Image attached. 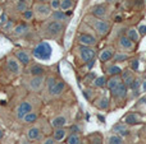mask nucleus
I'll use <instances>...</instances> for the list:
<instances>
[{"instance_id": "obj_1", "label": "nucleus", "mask_w": 146, "mask_h": 144, "mask_svg": "<svg viewBox=\"0 0 146 144\" xmlns=\"http://www.w3.org/2000/svg\"><path fill=\"white\" fill-rule=\"evenodd\" d=\"M66 29V23L56 22L49 18L48 20H42L40 26V35L46 40H58Z\"/></svg>"}, {"instance_id": "obj_2", "label": "nucleus", "mask_w": 146, "mask_h": 144, "mask_svg": "<svg viewBox=\"0 0 146 144\" xmlns=\"http://www.w3.org/2000/svg\"><path fill=\"white\" fill-rule=\"evenodd\" d=\"M83 22L95 32L96 37H105L111 29L110 22L106 19H101V18H96L91 14H87L83 18Z\"/></svg>"}, {"instance_id": "obj_3", "label": "nucleus", "mask_w": 146, "mask_h": 144, "mask_svg": "<svg viewBox=\"0 0 146 144\" xmlns=\"http://www.w3.org/2000/svg\"><path fill=\"white\" fill-rule=\"evenodd\" d=\"M74 55H76V58H77L78 63L82 64V65H86L88 61L95 60V58H96V50H95V47L78 45L77 47L74 48Z\"/></svg>"}, {"instance_id": "obj_4", "label": "nucleus", "mask_w": 146, "mask_h": 144, "mask_svg": "<svg viewBox=\"0 0 146 144\" xmlns=\"http://www.w3.org/2000/svg\"><path fill=\"white\" fill-rule=\"evenodd\" d=\"M32 56L35 59L38 60H49L51 58V54H53V48H51L50 43L49 42H40L38 45H36L32 48Z\"/></svg>"}, {"instance_id": "obj_5", "label": "nucleus", "mask_w": 146, "mask_h": 144, "mask_svg": "<svg viewBox=\"0 0 146 144\" xmlns=\"http://www.w3.org/2000/svg\"><path fill=\"white\" fill-rule=\"evenodd\" d=\"M33 12H35V18H37L38 20H45L50 17L51 14V8L49 5V3H33L32 7Z\"/></svg>"}, {"instance_id": "obj_6", "label": "nucleus", "mask_w": 146, "mask_h": 144, "mask_svg": "<svg viewBox=\"0 0 146 144\" xmlns=\"http://www.w3.org/2000/svg\"><path fill=\"white\" fill-rule=\"evenodd\" d=\"M76 41H77L78 45L90 46V47H95L98 45L96 35H92L90 32H85V31H78L77 36H76Z\"/></svg>"}, {"instance_id": "obj_7", "label": "nucleus", "mask_w": 146, "mask_h": 144, "mask_svg": "<svg viewBox=\"0 0 146 144\" xmlns=\"http://www.w3.org/2000/svg\"><path fill=\"white\" fill-rule=\"evenodd\" d=\"M117 47H118L119 51L126 54H132L136 51V43L132 40H129L126 35H122L118 37L117 40Z\"/></svg>"}, {"instance_id": "obj_8", "label": "nucleus", "mask_w": 146, "mask_h": 144, "mask_svg": "<svg viewBox=\"0 0 146 144\" xmlns=\"http://www.w3.org/2000/svg\"><path fill=\"white\" fill-rule=\"evenodd\" d=\"M90 14L96 18H101V19H106L109 17V5L108 3L105 4H98L90 8Z\"/></svg>"}, {"instance_id": "obj_9", "label": "nucleus", "mask_w": 146, "mask_h": 144, "mask_svg": "<svg viewBox=\"0 0 146 144\" xmlns=\"http://www.w3.org/2000/svg\"><path fill=\"white\" fill-rule=\"evenodd\" d=\"M13 55L15 56L19 64L22 66H28L32 61V54L28 50H23V48H18V50H14Z\"/></svg>"}, {"instance_id": "obj_10", "label": "nucleus", "mask_w": 146, "mask_h": 144, "mask_svg": "<svg viewBox=\"0 0 146 144\" xmlns=\"http://www.w3.org/2000/svg\"><path fill=\"white\" fill-rule=\"evenodd\" d=\"M46 81V77L45 75H38V77H31L28 79L27 84H28V88L31 89L32 92H38L41 91V88L44 87Z\"/></svg>"}, {"instance_id": "obj_11", "label": "nucleus", "mask_w": 146, "mask_h": 144, "mask_svg": "<svg viewBox=\"0 0 146 144\" xmlns=\"http://www.w3.org/2000/svg\"><path fill=\"white\" fill-rule=\"evenodd\" d=\"M31 111H33V105L30 101H22L15 109V117L18 120H22L23 116Z\"/></svg>"}, {"instance_id": "obj_12", "label": "nucleus", "mask_w": 146, "mask_h": 144, "mask_svg": "<svg viewBox=\"0 0 146 144\" xmlns=\"http://www.w3.org/2000/svg\"><path fill=\"white\" fill-rule=\"evenodd\" d=\"M110 94H111V97H114V98L124 101V99L127 98V94H128V87H127L126 84L123 83V81H122L113 91H110Z\"/></svg>"}, {"instance_id": "obj_13", "label": "nucleus", "mask_w": 146, "mask_h": 144, "mask_svg": "<svg viewBox=\"0 0 146 144\" xmlns=\"http://www.w3.org/2000/svg\"><path fill=\"white\" fill-rule=\"evenodd\" d=\"M7 69L13 75L21 74V64H19V61L15 59L14 55H10L7 58Z\"/></svg>"}, {"instance_id": "obj_14", "label": "nucleus", "mask_w": 146, "mask_h": 144, "mask_svg": "<svg viewBox=\"0 0 146 144\" xmlns=\"http://www.w3.org/2000/svg\"><path fill=\"white\" fill-rule=\"evenodd\" d=\"M115 52H117V50L113 46H106V47H104L103 50L99 52V60H100V63H103V64L109 63V61L113 59Z\"/></svg>"}, {"instance_id": "obj_15", "label": "nucleus", "mask_w": 146, "mask_h": 144, "mask_svg": "<svg viewBox=\"0 0 146 144\" xmlns=\"http://www.w3.org/2000/svg\"><path fill=\"white\" fill-rule=\"evenodd\" d=\"M66 87H67L66 82L62 81V79H58V81H56V83L54 84V86L51 87L48 92H49V94H50L51 97H59V96H62V94H63L64 91H66Z\"/></svg>"}, {"instance_id": "obj_16", "label": "nucleus", "mask_w": 146, "mask_h": 144, "mask_svg": "<svg viewBox=\"0 0 146 144\" xmlns=\"http://www.w3.org/2000/svg\"><path fill=\"white\" fill-rule=\"evenodd\" d=\"M72 12H64V10H53L50 14V19L56 20V22H62V23H67L69 20V17H71Z\"/></svg>"}, {"instance_id": "obj_17", "label": "nucleus", "mask_w": 146, "mask_h": 144, "mask_svg": "<svg viewBox=\"0 0 146 144\" xmlns=\"http://www.w3.org/2000/svg\"><path fill=\"white\" fill-rule=\"evenodd\" d=\"M26 137L30 142H36V140H40L42 137V130L37 126V125H32L31 128H28L27 132H26Z\"/></svg>"}, {"instance_id": "obj_18", "label": "nucleus", "mask_w": 146, "mask_h": 144, "mask_svg": "<svg viewBox=\"0 0 146 144\" xmlns=\"http://www.w3.org/2000/svg\"><path fill=\"white\" fill-rule=\"evenodd\" d=\"M27 73L30 74V77H38V75H45L46 69L45 66L40 65V64H30L27 66Z\"/></svg>"}, {"instance_id": "obj_19", "label": "nucleus", "mask_w": 146, "mask_h": 144, "mask_svg": "<svg viewBox=\"0 0 146 144\" xmlns=\"http://www.w3.org/2000/svg\"><path fill=\"white\" fill-rule=\"evenodd\" d=\"M111 130H113L114 134H118V135H121V137H127V135H129L128 125H127L126 122H118V124L114 125Z\"/></svg>"}, {"instance_id": "obj_20", "label": "nucleus", "mask_w": 146, "mask_h": 144, "mask_svg": "<svg viewBox=\"0 0 146 144\" xmlns=\"http://www.w3.org/2000/svg\"><path fill=\"white\" fill-rule=\"evenodd\" d=\"M121 78H122V81H123V83L129 88V87H131V84L133 83V81H135V78H136V77H135L133 71H132L131 69H126V70H122Z\"/></svg>"}, {"instance_id": "obj_21", "label": "nucleus", "mask_w": 146, "mask_h": 144, "mask_svg": "<svg viewBox=\"0 0 146 144\" xmlns=\"http://www.w3.org/2000/svg\"><path fill=\"white\" fill-rule=\"evenodd\" d=\"M51 126L53 129H56V128H66V125L68 124V119L64 115H56L55 117L51 119Z\"/></svg>"}, {"instance_id": "obj_22", "label": "nucleus", "mask_w": 146, "mask_h": 144, "mask_svg": "<svg viewBox=\"0 0 146 144\" xmlns=\"http://www.w3.org/2000/svg\"><path fill=\"white\" fill-rule=\"evenodd\" d=\"M68 133L69 129H67V128H56V129H54L51 137L55 139V142H62V140H64L68 137Z\"/></svg>"}, {"instance_id": "obj_23", "label": "nucleus", "mask_w": 146, "mask_h": 144, "mask_svg": "<svg viewBox=\"0 0 146 144\" xmlns=\"http://www.w3.org/2000/svg\"><path fill=\"white\" fill-rule=\"evenodd\" d=\"M109 105H110V101H109V98L106 96L98 97V98L94 101V106H95L96 109L101 110V111H104V110H108L109 109Z\"/></svg>"}, {"instance_id": "obj_24", "label": "nucleus", "mask_w": 146, "mask_h": 144, "mask_svg": "<svg viewBox=\"0 0 146 144\" xmlns=\"http://www.w3.org/2000/svg\"><path fill=\"white\" fill-rule=\"evenodd\" d=\"M105 73L108 74L109 77L121 75V73H122V69H121V66H118V65H117V64L111 63V64H109V65H106V68H105Z\"/></svg>"}, {"instance_id": "obj_25", "label": "nucleus", "mask_w": 146, "mask_h": 144, "mask_svg": "<svg viewBox=\"0 0 146 144\" xmlns=\"http://www.w3.org/2000/svg\"><path fill=\"white\" fill-rule=\"evenodd\" d=\"M28 26L26 22H22V23H18V24L14 26V29H13V36L14 37H19V36H23L26 33V31H27Z\"/></svg>"}, {"instance_id": "obj_26", "label": "nucleus", "mask_w": 146, "mask_h": 144, "mask_svg": "<svg viewBox=\"0 0 146 144\" xmlns=\"http://www.w3.org/2000/svg\"><path fill=\"white\" fill-rule=\"evenodd\" d=\"M37 120H38V112L31 111V112H28L27 115H25V116H23L22 121L25 122V124H27V125H32V124H35Z\"/></svg>"}, {"instance_id": "obj_27", "label": "nucleus", "mask_w": 146, "mask_h": 144, "mask_svg": "<svg viewBox=\"0 0 146 144\" xmlns=\"http://www.w3.org/2000/svg\"><path fill=\"white\" fill-rule=\"evenodd\" d=\"M122 82V78L121 75H114V77H109V79L106 81V88L109 89V91H113L114 88H115L117 86H118L119 83Z\"/></svg>"}, {"instance_id": "obj_28", "label": "nucleus", "mask_w": 146, "mask_h": 144, "mask_svg": "<svg viewBox=\"0 0 146 144\" xmlns=\"http://www.w3.org/2000/svg\"><path fill=\"white\" fill-rule=\"evenodd\" d=\"M128 59H129V54L122 52V51H117V52L114 54L111 61H113L114 64H119V63H124V61H127Z\"/></svg>"}, {"instance_id": "obj_29", "label": "nucleus", "mask_w": 146, "mask_h": 144, "mask_svg": "<svg viewBox=\"0 0 146 144\" xmlns=\"http://www.w3.org/2000/svg\"><path fill=\"white\" fill-rule=\"evenodd\" d=\"M126 36L129 38V40H132L135 43H137L140 41V35H139V31H137V28L135 27H131L128 28V29L126 31Z\"/></svg>"}, {"instance_id": "obj_30", "label": "nucleus", "mask_w": 146, "mask_h": 144, "mask_svg": "<svg viewBox=\"0 0 146 144\" xmlns=\"http://www.w3.org/2000/svg\"><path fill=\"white\" fill-rule=\"evenodd\" d=\"M66 144H82V137L80 135V133H71L67 137Z\"/></svg>"}, {"instance_id": "obj_31", "label": "nucleus", "mask_w": 146, "mask_h": 144, "mask_svg": "<svg viewBox=\"0 0 146 144\" xmlns=\"http://www.w3.org/2000/svg\"><path fill=\"white\" fill-rule=\"evenodd\" d=\"M124 122H126L127 125H137V124H140V119H139V116H137L135 112H129L128 115H126V117H124Z\"/></svg>"}, {"instance_id": "obj_32", "label": "nucleus", "mask_w": 146, "mask_h": 144, "mask_svg": "<svg viewBox=\"0 0 146 144\" xmlns=\"http://www.w3.org/2000/svg\"><path fill=\"white\" fill-rule=\"evenodd\" d=\"M88 144H103V135L100 133H92L88 135Z\"/></svg>"}, {"instance_id": "obj_33", "label": "nucleus", "mask_w": 146, "mask_h": 144, "mask_svg": "<svg viewBox=\"0 0 146 144\" xmlns=\"http://www.w3.org/2000/svg\"><path fill=\"white\" fill-rule=\"evenodd\" d=\"M106 81H108V78L104 75L96 77L92 82V87H95V88H104V87H106Z\"/></svg>"}, {"instance_id": "obj_34", "label": "nucleus", "mask_w": 146, "mask_h": 144, "mask_svg": "<svg viewBox=\"0 0 146 144\" xmlns=\"http://www.w3.org/2000/svg\"><path fill=\"white\" fill-rule=\"evenodd\" d=\"M74 5V0H60V10H64V12H71Z\"/></svg>"}, {"instance_id": "obj_35", "label": "nucleus", "mask_w": 146, "mask_h": 144, "mask_svg": "<svg viewBox=\"0 0 146 144\" xmlns=\"http://www.w3.org/2000/svg\"><path fill=\"white\" fill-rule=\"evenodd\" d=\"M106 144H124L123 137H121V135H118V134H113V135H110V137H108Z\"/></svg>"}, {"instance_id": "obj_36", "label": "nucleus", "mask_w": 146, "mask_h": 144, "mask_svg": "<svg viewBox=\"0 0 146 144\" xmlns=\"http://www.w3.org/2000/svg\"><path fill=\"white\" fill-rule=\"evenodd\" d=\"M141 79H139V78H135V81H133V83L131 84V91L133 92V96H137L139 94V92H140V88H141Z\"/></svg>"}, {"instance_id": "obj_37", "label": "nucleus", "mask_w": 146, "mask_h": 144, "mask_svg": "<svg viewBox=\"0 0 146 144\" xmlns=\"http://www.w3.org/2000/svg\"><path fill=\"white\" fill-rule=\"evenodd\" d=\"M22 18L26 20V22H31V20H33L35 19V12H33V9L28 8L27 10H25V12L22 13Z\"/></svg>"}, {"instance_id": "obj_38", "label": "nucleus", "mask_w": 146, "mask_h": 144, "mask_svg": "<svg viewBox=\"0 0 146 144\" xmlns=\"http://www.w3.org/2000/svg\"><path fill=\"white\" fill-rule=\"evenodd\" d=\"M13 29H14V20L8 19V22L3 26V31H4L5 33H9V32H13Z\"/></svg>"}, {"instance_id": "obj_39", "label": "nucleus", "mask_w": 146, "mask_h": 144, "mask_svg": "<svg viewBox=\"0 0 146 144\" xmlns=\"http://www.w3.org/2000/svg\"><path fill=\"white\" fill-rule=\"evenodd\" d=\"M15 9H17V12L23 13L25 10L28 9V4L26 1H17L15 3Z\"/></svg>"}, {"instance_id": "obj_40", "label": "nucleus", "mask_w": 146, "mask_h": 144, "mask_svg": "<svg viewBox=\"0 0 146 144\" xmlns=\"http://www.w3.org/2000/svg\"><path fill=\"white\" fill-rule=\"evenodd\" d=\"M56 81H58V79H56V77H54V75H50V77H48V78H46L45 84H46V88H48V91L54 86V84L56 83Z\"/></svg>"}, {"instance_id": "obj_41", "label": "nucleus", "mask_w": 146, "mask_h": 144, "mask_svg": "<svg viewBox=\"0 0 146 144\" xmlns=\"http://www.w3.org/2000/svg\"><path fill=\"white\" fill-rule=\"evenodd\" d=\"M139 65H140V60H139V59H132V60L129 61V69H131L132 71H137V70H139Z\"/></svg>"}, {"instance_id": "obj_42", "label": "nucleus", "mask_w": 146, "mask_h": 144, "mask_svg": "<svg viewBox=\"0 0 146 144\" xmlns=\"http://www.w3.org/2000/svg\"><path fill=\"white\" fill-rule=\"evenodd\" d=\"M51 10H59L60 9V0H49Z\"/></svg>"}, {"instance_id": "obj_43", "label": "nucleus", "mask_w": 146, "mask_h": 144, "mask_svg": "<svg viewBox=\"0 0 146 144\" xmlns=\"http://www.w3.org/2000/svg\"><path fill=\"white\" fill-rule=\"evenodd\" d=\"M96 78V75H95V73L94 71H91V73H88L87 75L85 77V79H83V82H85L86 84H88V83H91L92 84V82H94V79Z\"/></svg>"}, {"instance_id": "obj_44", "label": "nucleus", "mask_w": 146, "mask_h": 144, "mask_svg": "<svg viewBox=\"0 0 146 144\" xmlns=\"http://www.w3.org/2000/svg\"><path fill=\"white\" fill-rule=\"evenodd\" d=\"M92 94H94V92H92V89H90V88H86L85 91H83V96H85V98L87 99V101L92 99Z\"/></svg>"}, {"instance_id": "obj_45", "label": "nucleus", "mask_w": 146, "mask_h": 144, "mask_svg": "<svg viewBox=\"0 0 146 144\" xmlns=\"http://www.w3.org/2000/svg\"><path fill=\"white\" fill-rule=\"evenodd\" d=\"M137 31H139L140 37H144V36H146V24H140L139 27H137Z\"/></svg>"}, {"instance_id": "obj_46", "label": "nucleus", "mask_w": 146, "mask_h": 144, "mask_svg": "<svg viewBox=\"0 0 146 144\" xmlns=\"http://www.w3.org/2000/svg\"><path fill=\"white\" fill-rule=\"evenodd\" d=\"M41 144H56V142H55V139H54L53 137H46L45 139H42Z\"/></svg>"}, {"instance_id": "obj_47", "label": "nucleus", "mask_w": 146, "mask_h": 144, "mask_svg": "<svg viewBox=\"0 0 146 144\" xmlns=\"http://www.w3.org/2000/svg\"><path fill=\"white\" fill-rule=\"evenodd\" d=\"M7 22H8L7 13H1V14H0V26H4Z\"/></svg>"}, {"instance_id": "obj_48", "label": "nucleus", "mask_w": 146, "mask_h": 144, "mask_svg": "<svg viewBox=\"0 0 146 144\" xmlns=\"http://www.w3.org/2000/svg\"><path fill=\"white\" fill-rule=\"evenodd\" d=\"M19 144H31V143H30V140H28V139H25V138H22V139L19 140Z\"/></svg>"}, {"instance_id": "obj_49", "label": "nucleus", "mask_w": 146, "mask_h": 144, "mask_svg": "<svg viewBox=\"0 0 146 144\" xmlns=\"http://www.w3.org/2000/svg\"><path fill=\"white\" fill-rule=\"evenodd\" d=\"M142 91H144V92H146V79H145V81H142Z\"/></svg>"}, {"instance_id": "obj_50", "label": "nucleus", "mask_w": 146, "mask_h": 144, "mask_svg": "<svg viewBox=\"0 0 146 144\" xmlns=\"http://www.w3.org/2000/svg\"><path fill=\"white\" fill-rule=\"evenodd\" d=\"M3 137H4V130H3L1 128H0V140L3 139Z\"/></svg>"}, {"instance_id": "obj_51", "label": "nucleus", "mask_w": 146, "mask_h": 144, "mask_svg": "<svg viewBox=\"0 0 146 144\" xmlns=\"http://www.w3.org/2000/svg\"><path fill=\"white\" fill-rule=\"evenodd\" d=\"M118 1V0H105V3H108V4H111V3H115Z\"/></svg>"}, {"instance_id": "obj_52", "label": "nucleus", "mask_w": 146, "mask_h": 144, "mask_svg": "<svg viewBox=\"0 0 146 144\" xmlns=\"http://www.w3.org/2000/svg\"><path fill=\"white\" fill-rule=\"evenodd\" d=\"M36 3H49V0H36Z\"/></svg>"}, {"instance_id": "obj_53", "label": "nucleus", "mask_w": 146, "mask_h": 144, "mask_svg": "<svg viewBox=\"0 0 146 144\" xmlns=\"http://www.w3.org/2000/svg\"><path fill=\"white\" fill-rule=\"evenodd\" d=\"M1 13H3V10H1V7H0V14H1Z\"/></svg>"}, {"instance_id": "obj_54", "label": "nucleus", "mask_w": 146, "mask_h": 144, "mask_svg": "<svg viewBox=\"0 0 146 144\" xmlns=\"http://www.w3.org/2000/svg\"><path fill=\"white\" fill-rule=\"evenodd\" d=\"M18 1H26V0H18Z\"/></svg>"}, {"instance_id": "obj_55", "label": "nucleus", "mask_w": 146, "mask_h": 144, "mask_svg": "<svg viewBox=\"0 0 146 144\" xmlns=\"http://www.w3.org/2000/svg\"><path fill=\"white\" fill-rule=\"evenodd\" d=\"M144 1H145V4H146V0H144Z\"/></svg>"}]
</instances>
